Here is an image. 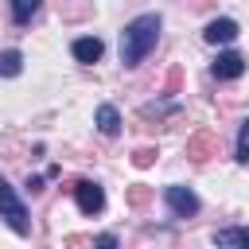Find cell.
Instances as JSON below:
<instances>
[{
	"mask_svg": "<svg viewBox=\"0 0 249 249\" xmlns=\"http://www.w3.org/2000/svg\"><path fill=\"white\" fill-rule=\"evenodd\" d=\"M156 39H160V16H156V12L136 16V19L121 31V62H124V66H140V62L148 58V51L156 47Z\"/></svg>",
	"mask_w": 249,
	"mask_h": 249,
	"instance_id": "cell-1",
	"label": "cell"
},
{
	"mask_svg": "<svg viewBox=\"0 0 249 249\" xmlns=\"http://www.w3.org/2000/svg\"><path fill=\"white\" fill-rule=\"evenodd\" d=\"M0 218L8 222V230L12 233H19V237H27L31 233V222H27V210H23V202H19V195L0 179Z\"/></svg>",
	"mask_w": 249,
	"mask_h": 249,
	"instance_id": "cell-2",
	"label": "cell"
},
{
	"mask_svg": "<svg viewBox=\"0 0 249 249\" xmlns=\"http://www.w3.org/2000/svg\"><path fill=\"white\" fill-rule=\"evenodd\" d=\"M74 202H78L82 214H97V210L105 206V191H101L93 179H78V183H74Z\"/></svg>",
	"mask_w": 249,
	"mask_h": 249,
	"instance_id": "cell-3",
	"label": "cell"
},
{
	"mask_svg": "<svg viewBox=\"0 0 249 249\" xmlns=\"http://www.w3.org/2000/svg\"><path fill=\"white\" fill-rule=\"evenodd\" d=\"M163 198H167V210H171L175 218H191V214H198V198H195V191H187V187H167Z\"/></svg>",
	"mask_w": 249,
	"mask_h": 249,
	"instance_id": "cell-4",
	"label": "cell"
},
{
	"mask_svg": "<svg viewBox=\"0 0 249 249\" xmlns=\"http://www.w3.org/2000/svg\"><path fill=\"white\" fill-rule=\"evenodd\" d=\"M241 74H245V58H241L237 51H222V54L214 58V78L233 82V78H241Z\"/></svg>",
	"mask_w": 249,
	"mask_h": 249,
	"instance_id": "cell-5",
	"label": "cell"
},
{
	"mask_svg": "<svg viewBox=\"0 0 249 249\" xmlns=\"http://www.w3.org/2000/svg\"><path fill=\"white\" fill-rule=\"evenodd\" d=\"M237 35H241V27H237L233 19H210V23H206V31H202V39H206V43H214V47H218V43H233Z\"/></svg>",
	"mask_w": 249,
	"mask_h": 249,
	"instance_id": "cell-6",
	"label": "cell"
},
{
	"mask_svg": "<svg viewBox=\"0 0 249 249\" xmlns=\"http://www.w3.org/2000/svg\"><path fill=\"white\" fill-rule=\"evenodd\" d=\"M101 39H93V35H86V39H74V58L78 62H97L101 58Z\"/></svg>",
	"mask_w": 249,
	"mask_h": 249,
	"instance_id": "cell-7",
	"label": "cell"
},
{
	"mask_svg": "<svg viewBox=\"0 0 249 249\" xmlns=\"http://www.w3.org/2000/svg\"><path fill=\"white\" fill-rule=\"evenodd\" d=\"M97 128H101L105 136H117V132H121V113H117L113 105H97Z\"/></svg>",
	"mask_w": 249,
	"mask_h": 249,
	"instance_id": "cell-8",
	"label": "cell"
},
{
	"mask_svg": "<svg viewBox=\"0 0 249 249\" xmlns=\"http://www.w3.org/2000/svg\"><path fill=\"white\" fill-rule=\"evenodd\" d=\"M8 4H12V19L16 23H31V16L39 12L43 0H8Z\"/></svg>",
	"mask_w": 249,
	"mask_h": 249,
	"instance_id": "cell-9",
	"label": "cell"
},
{
	"mask_svg": "<svg viewBox=\"0 0 249 249\" xmlns=\"http://www.w3.org/2000/svg\"><path fill=\"white\" fill-rule=\"evenodd\" d=\"M23 70V54L19 51H4L0 54V78H16Z\"/></svg>",
	"mask_w": 249,
	"mask_h": 249,
	"instance_id": "cell-10",
	"label": "cell"
},
{
	"mask_svg": "<svg viewBox=\"0 0 249 249\" xmlns=\"http://www.w3.org/2000/svg\"><path fill=\"white\" fill-rule=\"evenodd\" d=\"M214 241L218 245H249V230H218Z\"/></svg>",
	"mask_w": 249,
	"mask_h": 249,
	"instance_id": "cell-11",
	"label": "cell"
},
{
	"mask_svg": "<svg viewBox=\"0 0 249 249\" xmlns=\"http://www.w3.org/2000/svg\"><path fill=\"white\" fill-rule=\"evenodd\" d=\"M237 160L241 163H249V121L241 124V132H237Z\"/></svg>",
	"mask_w": 249,
	"mask_h": 249,
	"instance_id": "cell-12",
	"label": "cell"
},
{
	"mask_svg": "<svg viewBox=\"0 0 249 249\" xmlns=\"http://www.w3.org/2000/svg\"><path fill=\"white\" fill-rule=\"evenodd\" d=\"M152 156H156L152 148H140V152H136V167H148V163H152Z\"/></svg>",
	"mask_w": 249,
	"mask_h": 249,
	"instance_id": "cell-13",
	"label": "cell"
}]
</instances>
